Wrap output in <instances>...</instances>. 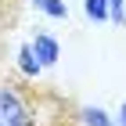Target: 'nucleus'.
<instances>
[{"mask_svg":"<svg viewBox=\"0 0 126 126\" xmlns=\"http://www.w3.org/2000/svg\"><path fill=\"white\" fill-rule=\"evenodd\" d=\"M15 65H18V72H22V79H25V83L40 79V72H43V65H40V58L32 54V47H29V43H22V47H18V54H15Z\"/></svg>","mask_w":126,"mask_h":126,"instance_id":"obj_3","label":"nucleus"},{"mask_svg":"<svg viewBox=\"0 0 126 126\" xmlns=\"http://www.w3.org/2000/svg\"><path fill=\"white\" fill-rule=\"evenodd\" d=\"M25 126H40V123H25Z\"/></svg>","mask_w":126,"mask_h":126,"instance_id":"obj_9","label":"nucleus"},{"mask_svg":"<svg viewBox=\"0 0 126 126\" xmlns=\"http://www.w3.org/2000/svg\"><path fill=\"white\" fill-rule=\"evenodd\" d=\"M40 123V97L18 79H0V126Z\"/></svg>","mask_w":126,"mask_h":126,"instance_id":"obj_1","label":"nucleus"},{"mask_svg":"<svg viewBox=\"0 0 126 126\" xmlns=\"http://www.w3.org/2000/svg\"><path fill=\"white\" fill-rule=\"evenodd\" d=\"M83 15L90 22H108V0H83Z\"/></svg>","mask_w":126,"mask_h":126,"instance_id":"obj_6","label":"nucleus"},{"mask_svg":"<svg viewBox=\"0 0 126 126\" xmlns=\"http://www.w3.org/2000/svg\"><path fill=\"white\" fill-rule=\"evenodd\" d=\"M29 47H32V54L40 58V65H43V68H54V65H58V58H61V43L50 36V32H36V36L29 40Z\"/></svg>","mask_w":126,"mask_h":126,"instance_id":"obj_2","label":"nucleus"},{"mask_svg":"<svg viewBox=\"0 0 126 126\" xmlns=\"http://www.w3.org/2000/svg\"><path fill=\"white\" fill-rule=\"evenodd\" d=\"M36 4H40V0H32V7H36Z\"/></svg>","mask_w":126,"mask_h":126,"instance_id":"obj_10","label":"nucleus"},{"mask_svg":"<svg viewBox=\"0 0 126 126\" xmlns=\"http://www.w3.org/2000/svg\"><path fill=\"white\" fill-rule=\"evenodd\" d=\"M115 126H126V101L119 105V115H115Z\"/></svg>","mask_w":126,"mask_h":126,"instance_id":"obj_8","label":"nucleus"},{"mask_svg":"<svg viewBox=\"0 0 126 126\" xmlns=\"http://www.w3.org/2000/svg\"><path fill=\"white\" fill-rule=\"evenodd\" d=\"M108 22H115V25L126 22V0H108Z\"/></svg>","mask_w":126,"mask_h":126,"instance_id":"obj_7","label":"nucleus"},{"mask_svg":"<svg viewBox=\"0 0 126 126\" xmlns=\"http://www.w3.org/2000/svg\"><path fill=\"white\" fill-rule=\"evenodd\" d=\"M79 119H83V126H115V115H108L105 108H97V105L83 108V112H79Z\"/></svg>","mask_w":126,"mask_h":126,"instance_id":"obj_4","label":"nucleus"},{"mask_svg":"<svg viewBox=\"0 0 126 126\" xmlns=\"http://www.w3.org/2000/svg\"><path fill=\"white\" fill-rule=\"evenodd\" d=\"M36 11H43V15L54 18V22H65L68 18V4H65V0H40Z\"/></svg>","mask_w":126,"mask_h":126,"instance_id":"obj_5","label":"nucleus"}]
</instances>
